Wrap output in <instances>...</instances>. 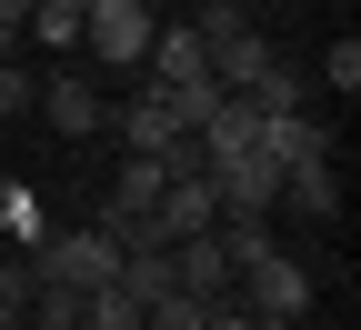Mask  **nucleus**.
<instances>
[{
    "label": "nucleus",
    "mask_w": 361,
    "mask_h": 330,
    "mask_svg": "<svg viewBox=\"0 0 361 330\" xmlns=\"http://www.w3.org/2000/svg\"><path fill=\"white\" fill-rule=\"evenodd\" d=\"M30 270L61 280V291H101V280H121V241H111V230H40Z\"/></svg>",
    "instance_id": "nucleus-1"
},
{
    "label": "nucleus",
    "mask_w": 361,
    "mask_h": 330,
    "mask_svg": "<svg viewBox=\"0 0 361 330\" xmlns=\"http://www.w3.org/2000/svg\"><path fill=\"white\" fill-rule=\"evenodd\" d=\"M231 300H241V310H271V320H311V270L261 241V250L241 260V280H231Z\"/></svg>",
    "instance_id": "nucleus-2"
},
{
    "label": "nucleus",
    "mask_w": 361,
    "mask_h": 330,
    "mask_svg": "<svg viewBox=\"0 0 361 330\" xmlns=\"http://www.w3.org/2000/svg\"><path fill=\"white\" fill-rule=\"evenodd\" d=\"M151 0H90V11H80V40H90V51H101V70H141L151 61Z\"/></svg>",
    "instance_id": "nucleus-3"
},
{
    "label": "nucleus",
    "mask_w": 361,
    "mask_h": 330,
    "mask_svg": "<svg viewBox=\"0 0 361 330\" xmlns=\"http://www.w3.org/2000/svg\"><path fill=\"white\" fill-rule=\"evenodd\" d=\"M211 191H221V220H271L281 210V160H261V151L211 160Z\"/></svg>",
    "instance_id": "nucleus-4"
},
{
    "label": "nucleus",
    "mask_w": 361,
    "mask_h": 330,
    "mask_svg": "<svg viewBox=\"0 0 361 330\" xmlns=\"http://www.w3.org/2000/svg\"><path fill=\"white\" fill-rule=\"evenodd\" d=\"M171 280H180V291H201V300H231V250H221V230H180V241H171Z\"/></svg>",
    "instance_id": "nucleus-5"
},
{
    "label": "nucleus",
    "mask_w": 361,
    "mask_h": 330,
    "mask_svg": "<svg viewBox=\"0 0 361 330\" xmlns=\"http://www.w3.org/2000/svg\"><path fill=\"white\" fill-rule=\"evenodd\" d=\"M251 151L281 160V170L291 160H331V120L322 110H261V140H251Z\"/></svg>",
    "instance_id": "nucleus-6"
},
{
    "label": "nucleus",
    "mask_w": 361,
    "mask_h": 330,
    "mask_svg": "<svg viewBox=\"0 0 361 330\" xmlns=\"http://www.w3.org/2000/svg\"><path fill=\"white\" fill-rule=\"evenodd\" d=\"M40 120H51L61 140H90V130H111V110H101V80H80V70L40 80Z\"/></svg>",
    "instance_id": "nucleus-7"
},
{
    "label": "nucleus",
    "mask_w": 361,
    "mask_h": 330,
    "mask_svg": "<svg viewBox=\"0 0 361 330\" xmlns=\"http://www.w3.org/2000/svg\"><path fill=\"white\" fill-rule=\"evenodd\" d=\"M151 220L171 230V241H180V230H211V220H221L211 170H171V180H161V201H151Z\"/></svg>",
    "instance_id": "nucleus-8"
},
{
    "label": "nucleus",
    "mask_w": 361,
    "mask_h": 330,
    "mask_svg": "<svg viewBox=\"0 0 361 330\" xmlns=\"http://www.w3.org/2000/svg\"><path fill=\"white\" fill-rule=\"evenodd\" d=\"M151 90H180V80H211V51H201V30L191 20H171V30H151Z\"/></svg>",
    "instance_id": "nucleus-9"
},
{
    "label": "nucleus",
    "mask_w": 361,
    "mask_h": 330,
    "mask_svg": "<svg viewBox=\"0 0 361 330\" xmlns=\"http://www.w3.org/2000/svg\"><path fill=\"white\" fill-rule=\"evenodd\" d=\"M281 201L311 210V220H331V210H341V170H331V160H291V170H281Z\"/></svg>",
    "instance_id": "nucleus-10"
},
{
    "label": "nucleus",
    "mask_w": 361,
    "mask_h": 330,
    "mask_svg": "<svg viewBox=\"0 0 361 330\" xmlns=\"http://www.w3.org/2000/svg\"><path fill=\"white\" fill-rule=\"evenodd\" d=\"M161 180H171V160H151V151H130V160L111 170V210H151V201H161Z\"/></svg>",
    "instance_id": "nucleus-11"
},
{
    "label": "nucleus",
    "mask_w": 361,
    "mask_h": 330,
    "mask_svg": "<svg viewBox=\"0 0 361 330\" xmlns=\"http://www.w3.org/2000/svg\"><path fill=\"white\" fill-rule=\"evenodd\" d=\"M30 40L40 51H71L80 40V0H30Z\"/></svg>",
    "instance_id": "nucleus-12"
},
{
    "label": "nucleus",
    "mask_w": 361,
    "mask_h": 330,
    "mask_svg": "<svg viewBox=\"0 0 361 330\" xmlns=\"http://www.w3.org/2000/svg\"><path fill=\"white\" fill-rule=\"evenodd\" d=\"M40 230H51V220H40V201L20 191V180H0V241H20V250H30Z\"/></svg>",
    "instance_id": "nucleus-13"
},
{
    "label": "nucleus",
    "mask_w": 361,
    "mask_h": 330,
    "mask_svg": "<svg viewBox=\"0 0 361 330\" xmlns=\"http://www.w3.org/2000/svg\"><path fill=\"white\" fill-rule=\"evenodd\" d=\"M191 30H201V51H221V40H241V30H251V11H241V0H201Z\"/></svg>",
    "instance_id": "nucleus-14"
},
{
    "label": "nucleus",
    "mask_w": 361,
    "mask_h": 330,
    "mask_svg": "<svg viewBox=\"0 0 361 330\" xmlns=\"http://www.w3.org/2000/svg\"><path fill=\"white\" fill-rule=\"evenodd\" d=\"M322 80L341 90V101H351V90H361V40H351V30L331 40V51H322Z\"/></svg>",
    "instance_id": "nucleus-15"
},
{
    "label": "nucleus",
    "mask_w": 361,
    "mask_h": 330,
    "mask_svg": "<svg viewBox=\"0 0 361 330\" xmlns=\"http://www.w3.org/2000/svg\"><path fill=\"white\" fill-rule=\"evenodd\" d=\"M30 90H40V80H20V61H0V120H20V110H30Z\"/></svg>",
    "instance_id": "nucleus-16"
},
{
    "label": "nucleus",
    "mask_w": 361,
    "mask_h": 330,
    "mask_svg": "<svg viewBox=\"0 0 361 330\" xmlns=\"http://www.w3.org/2000/svg\"><path fill=\"white\" fill-rule=\"evenodd\" d=\"M201 330H251V310H241V300H211V310H201Z\"/></svg>",
    "instance_id": "nucleus-17"
},
{
    "label": "nucleus",
    "mask_w": 361,
    "mask_h": 330,
    "mask_svg": "<svg viewBox=\"0 0 361 330\" xmlns=\"http://www.w3.org/2000/svg\"><path fill=\"white\" fill-rule=\"evenodd\" d=\"M20 20H30L20 0H0V61H11V40H20Z\"/></svg>",
    "instance_id": "nucleus-18"
},
{
    "label": "nucleus",
    "mask_w": 361,
    "mask_h": 330,
    "mask_svg": "<svg viewBox=\"0 0 361 330\" xmlns=\"http://www.w3.org/2000/svg\"><path fill=\"white\" fill-rule=\"evenodd\" d=\"M251 330H301V320H271V310H251Z\"/></svg>",
    "instance_id": "nucleus-19"
},
{
    "label": "nucleus",
    "mask_w": 361,
    "mask_h": 330,
    "mask_svg": "<svg viewBox=\"0 0 361 330\" xmlns=\"http://www.w3.org/2000/svg\"><path fill=\"white\" fill-rule=\"evenodd\" d=\"M0 330H20V310H11V300H0Z\"/></svg>",
    "instance_id": "nucleus-20"
},
{
    "label": "nucleus",
    "mask_w": 361,
    "mask_h": 330,
    "mask_svg": "<svg viewBox=\"0 0 361 330\" xmlns=\"http://www.w3.org/2000/svg\"><path fill=\"white\" fill-rule=\"evenodd\" d=\"M80 11H90V0H80Z\"/></svg>",
    "instance_id": "nucleus-21"
}]
</instances>
